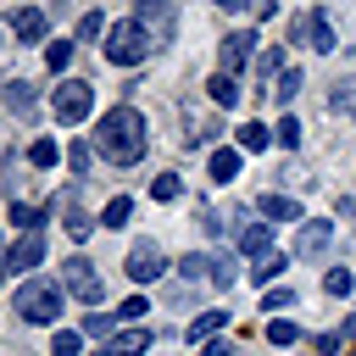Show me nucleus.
Returning <instances> with one entry per match:
<instances>
[{"instance_id": "nucleus-1", "label": "nucleus", "mask_w": 356, "mask_h": 356, "mask_svg": "<svg viewBox=\"0 0 356 356\" xmlns=\"http://www.w3.org/2000/svg\"><path fill=\"white\" fill-rule=\"evenodd\" d=\"M95 150H100L106 161H117V167H134V161L150 150V139H145V117H139L134 106H111V111L95 122Z\"/></svg>"}, {"instance_id": "nucleus-2", "label": "nucleus", "mask_w": 356, "mask_h": 356, "mask_svg": "<svg viewBox=\"0 0 356 356\" xmlns=\"http://www.w3.org/2000/svg\"><path fill=\"white\" fill-rule=\"evenodd\" d=\"M11 306H17L22 323H56V317H61V284H50V278H22L17 295H11Z\"/></svg>"}, {"instance_id": "nucleus-3", "label": "nucleus", "mask_w": 356, "mask_h": 356, "mask_svg": "<svg viewBox=\"0 0 356 356\" xmlns=\"http://www.w3.org/2000/svg\"><path fill=\"white\" fill-rule=\"evenodd\" d=\"M156 44H150V33L128 17V22H111V33H106V61H117V67H134V61H145Z\"/></svg>"}, {"instance_id": "nucleus-4", "label": "nucleus", "mask_w": 356, "mask_h": 356, "mask_svg": "<svg viewBox=\"0 0 356 356\" xmlns=\"http://www.w3.org/2000/svg\"><path fill=\"white\" fill-rule=\"evenodd\" d=\"M134 22L150 33V44H172L178 39V6L172 0H134Z\"/></svg>"}, {"instance_id": "nucleus-5", "label": "nucleus", "mask_w": 356, "mask_h": 356, "mask_svg": "<svg viewBox=\"0 0 356 356\" xmlns=\"http://www.w3.org/2000/svg\"><path fill=\"white\" fill-rule=\"evenodd\" d=\"M89 106H95V83H83V78H61V83H56V95H50L56 122H83V117H89Z\"/></svg>"}, {"instance_id": "nucleus-6", "label": "nucleus", "mask_w": 356, "mask_h": 356, "mask_svg": "<svg viewBox=\"0 0 356 356\" xmlns=\"http://www.w3.org/2000/svg\"><path fill=\"white\" fill-rule=\"evenodd\" d=\"M122 273H128L134 284H156V278L167 273V261H161V245H156V239H134V245H128V261H122Z\"/></svg>"}, {"instance_id": "nucleus-7", "label": "nucleus", "mask_w": 356, "mask_h": 356, "mask_svg": "<svg viewBox=\"0 0 356 356\" xmlns=\"http://www.w3.org/2000/svg\"><path fill=\"white\" fill-rule=\"evenodd\" d=\"M61 284H67V289H72V295H78L83 306H100V295H106V284H100V273H95V267L83 261V256H72V261L61 267Z\"/></svg>"}, {"instance_id": "nucleus-8", "label": "nucleus", "mask_w": 356, "mask_h": 356, "mask_svg": "<svg viewBox=\"0 0 356 356\" xmlns=\"http://www.w3.org/2000/svg\"><path fill=\"white\" fill-rule=\"evenodd\" d=\"M0 261H6V273H28V267H39V261H44V228L22 234L11 250H0Z\"/></svg>"}, {"instance_id": "nucleus-9", "label": "nucleus", "mask_w": 356, "mask_h": 356, "mask_svg": "<svg viewBox=\"0 0 356 356\" xmlns=\"http://www.w3.org/2000/svg\"><path fill=\"white\" fill-rule=\"evenodd\" d=\"M250 50H256V33H245V28L222 33V44H217V61H222V67H217V72H228V78H234V72L250 61Z\"/></svg>"}, {"instance_id": "nucleus-10", "label": "nucleus", "mask_w": 356, "mask_h": 356, "mask_svg": "<svg viewBox=\"0 0 356 356\" xmlns=\"http://www.w3.org/2000/svg\"><path fill=\"white\" fill-rule=\"evenodd\" d=\"M11 33H17L22 44H39V33H44V11H39V6H17V11H11Z\"/></svg>"}, {"instance_id": "nucleus-11", "label": "nucleus", "mask_w": 356, "mask_h": 356, "mask_svg": "<svg viewBox=\"0 0 356 356\" xmlns=\"http://www.w3.org/2000/svg\"><path fill=\"white\" fill-rule=\"evenodd\" d=\"M0 100H6V111H17V117H33V106H39V95H33L28 78H11V83L0 89Z\"/></svg>"}, {"instance_id": "nucleus-12", "label": "nucleus", "mask_w": 356, "mask_h": 356, "mask_svg": "<svg viewBox=\"0 0 356 356\" xmlns=\"http://www.w3.org/2000/svg\"><path fill=\"white\" fill-rule=\"evenodd\" d=\"M239 250L256 256V261L273 256V222H245V228H239Z\"/></svg>"}, {"instance_id": "nucleus-13", "label": "nucleus", "mask_w": 356, "mask_h": 356, "mask_svg": "<svg viewBox=\"0 0 356 356\" xmlns=\"http://www.w3.org/2000/svg\"><path fill=\"white\" fill-rule=\"evenodd\" d=\"M239 156H245L239 145H217V150H211V178H217V184H234V178H239Z\"/></svg>"}, {"instance_id": "nucleus-14", "label": "nucleus", "mask_w": 356, "mask_h": 356, "mask_svg": "<svg viewBox=\"0 0 356 356\" xmlns=\"http://www.w3.org/2000/svg\"><path fill=\"white\" fill-rule=\"evenodd\" d=\"M256 206L267 222H300V200H289V195H261Z\"/></svg>"}, {"instance_id": "nucleus-15", "label": "nucleus", "mask_w": 356, "mask_h": 356, "mask_svg": "<svg viewBox=\"0 0 356 356\" xmlns=\"http://www.w3.org/2000/svg\"><path fill=\"white\" fill-rule=\"evenodd\" d=\"M306 39H312V50H339V39H334V22H328L323 11H306Z\"/></svg>"}, {"instance_id": "nucleus-16", "label": "nucleus", "mask_w": 356, "mask_h": 356, "mask_svg": "<svg viewBox=\"0 0 356 356\" xmlns=\"http://www.w3.org/2000/svg\"><path fill=\"white\" fill-rule=\"evenodd\" d=\"M328 239H334V228L312 217V222H300V245H295V250H300V256H317V250H328Z\"/></svg>"}, {"instance_id": "nucleus-17", "label": "nucleus", "mask_w": 356, "mask_h": 356, "mask_svg": "<svg viewBox=\"0 0 356 356\" xmlns=\"http://www.w3.org/2000/svg\"><path fill=\"white\" fill-rule=\"evenodd\" d=\"M206 95H211V106H222V111H234V106H239V83H234L228 72H211Z\"/></svg>"}, {"instance_id": "nucleus-18", "label": "nucleus", "mask_w": 356, "mask_h": 356, "mask_svg": "<svg viewBox=\"0 0 356 356\" xmlns=\"http://www.w3.org/2000/svg\"><path fill=\"white\" fill-rule=\"evenodd\" d=\"M145 345H150V334H145V328L134 323V328H122V334H117V339L106 345V356H139Z\"/></svg>"}, {"instance_id": "nucleus-19", "label": "nucleus", "mask_w": 356, "mask_h": 356, "mask_svg": "<svg viewBox=\"0 0 356 356\" xmlns=\"http://www.w3.org/2000/svg\"><path fill=\"white\" fill-rule=\"evenodd\" d=\"M128 217H134V200L128 195H111L106 211H100V228H128Z\"/></svg>"}, {"instance_id": "nucleus-20", "label": "nucleus", "mask_w": 356, "mask_h": 356, "mask_svg": "<svg viewBox=\"0 0 356 356\" xmlns=\"http://www.w3.org/2000/svg\"><path fill=\"white\" fill-rule=\"evenodd\" d=\"M284 267H289V261H284V256H278V250H273V256H261V261H256V267H250V284H261V289H267V284H273V278H278V273H284Z\"/></svg>"}, {"instance_id": "nucleus-21", "label": "nucleus", "mask_w": 356, "mask_h": 356, "mask_svg": "<svg viewBox=\"0 0 356 356\" xmlns=\"http://www.w3.org/2000/svg\"><path fill=\"white\" fill-rule=\"evenodd\" d=\"M117 323H122L117 312H83V328H78V334H89V339H100V334H111Z\"/></svg>"}, {"instance_id": "nucleus-22", "label": "nucleus", "mask_w": 356, "mask_h": 356, "mask_svg": "<svg viewBox=\"0 0 356 356\" xmlns=\"http://www.w3.org/2000/svg\"><path fill=\"white\" fill-rule=\"evenodd\" d=\"M328 106H334L339 117H356V78H345V83H334V95H328Z\"/></svg>"}, {"instance_id": "nucleus-23", "label": "nucleus", "mask_w": 356, "mask_h": 356, "mask_svg": "<svg viewBox=\"0 0 356 356\" xmlns=\"http://www.w3.org/2000/svg\"><path fill=\"white\" fill-rule=\"evenodd\" d=\"M295 95H300V72H295V67H284V72H278V83H273V100H278V106H289Z\"/></svg>"}, {"instance_id": "nucleus-24", "label": "nucleus", "mask_w": 356, "mask_h": 356, "mask_svg": "<svg viewBox=\"0 0 356 356\" xmlns=\"http://www.w3.org/2000/svg\"><path fill=\"white\" fill-rule=\"evenodd\" d=\"M56 156H61V150H56V139H33V145H28V161H33L39 172H50V167H56Z\"/></svg>"}, {"instance_id": "nucleus-25", "label": "nucleus", "mask_w": 356, "mask_h": 356, "mask_svg": "<svg viewBox=\"0 0 356 356\" xmlns=\"http://www.w3.org/2000/svg\"><path fill=\"white\" fill-rule=\"evenodd\" d=\"M11 222H22L28 234L44 228V206H28V200H11Z\"/></svg>"}, {"instance_id": "nucleus-26", "label": "nucleus", "mask_w": 356, "mask_h": 356, "mask_svg": "<svg viewBox=\"0 0 356 356\" xmlns=\"http://www.w3.org/2000/svg\"><path fill=\"white\" fill-rule=\"evenodd\" d=\"M267 139H273L267 122H245V128H239V150H267Z\"/></svg>"}, {"instance_id": "nucleus-27", "label": "nucleus", "mask_w": 356, "mask_h": 356, "mask_svg": "<svg viewBox=\"0 0 356 356\" xmlns=\"http://www.w3.org/2000/svg\"><path fill=\"white\" fill-rule=\"evenodd\" d=\"M222 323H228V312H200V317L189 323V339H206V334H217Z\"/></svg>"}, {"instance_id": "nucleus-28", "label": "nucleus", "mask_w": 356, "mask_h": 356, "mask_svg": "<svg viewBox=\"0 0 356 356\" xmlns=\"http://www.w3.org/2000/svg\"><path fill=\"white\" fill-rule=\"evenodd\" d=\"M44 67H50V72H67V67H72V44H67V39H56V44L44 50Z\"/></svg>"}, {"instance_id": "nucleus-29", "label": "nucleus", "mask_w": 356, "mask_h": 356, "mask_svg": "<svg viewBox=\"0 0 356 356\" xmlns=\"http://www.w3.org/2000/svg\"><path fill=\"white\" fill-rule=\"evenodd\" d=\"M256 72H261V83H267L273 72H284V50H278V44H267V50L256 56Z\"/></svg>"}, {"instance_id": "nucleus-30", "label": "nucleus", "mask_w": 356, "mask_h": 356, "mask_svg": "<svg viewBox=\"0 0 356 356\" xmlns=\"http://www.w3.org/2000/svg\"><path fill=\"white\" fill-rule=\"evenodd\" d=\"M350 284H356V273H350V267H328V278H323V289H328V295H350Z\"/></svg>"}, {"instance_id": "nucleus-31", "label": "nucleus", "mask_w": 356, "mask_h": 356, "mask_svg": "<svg viewBox=\"0 0 356 356\" xmlns=\"http://www.w3.org/2000/svg\"><path fill=\"white\" fill-rule=\"evenodd\" d=\"M267 339H273V345H295V339H300V328H295L289 317H273V323H267Z\"/></svg>"}, {"instance_id": "nucleus-32", "label": "nucleus", "mask_w": 356, "mask_h": 356, "mask_svg": "<svg viewBox=\"0 0 356 356\" xmlns=\"http://www.w3.org/2000/svg\"><path fill=\"white\" fill-rule=\"evenodd\" d=\"M78 350H83V334H72V328H61L50 339V356H78Z\"/></svg>"}, {"instance_id": "nucleus-33", "label": "nucleus", "mask_w": 356, "mask_h": 356, "mask_svg": "<svg viewBox=\"0 0 356 356\" xmlns=\"http://www.w3.org/2000/svg\"><path fill=\"white\" fill-rule=\"evenodd\" d=\"M100 33H111L106 17H100V11H83V17H78V39H100Z\"/></svg>"}, {"instance_id": "nucleus-34", "label": "nucleus", "mask_w": 356, "mask_h": 356, "mask_svg": "<svg viewBox=\"0 0 356 356\" xmlns=\"http://www.w3.org/2000/svg\"><path fill=\"white\" fill-rule=\"evenodd\" d=\"M273 139H278L284 150H295V145H300V122H295V117H278V128H273Z\"/></svg>"}, {"instance_id": "nucleus-35", "label": "nucleus", "mask_w": 356, "mask_h": 356, "mask_svg": "<svg viewBox=\"0 0 356 356\" xmlns=\"http://www.w3.org/2000/svg\"><path fill=\"white\" fill-rule=\"evenodd\" d=\"M67 167H72L78 178H89V139H72V150H67Z\"/></svg>"}, {"instance_id": "nucleus-36", "label": "nucleus", "mask_w": 356, "mask_h": 356, "mask_svg": "<svg viewBox=\"0 0 356 356\" xmlns=\"http://www.w3.org/2000/svg\"><path fill=\"white\" fill-rule=\"evenodd\" d=\"M234 278H239V267H234V256H217V261H211V284H217V289H228Z\"/></svg>"}, {"instance_id": "nucleus-37", "label": "nucleus", "mask_w": 356, "mask_h": 356, "mask_svg": "<svg viewBox=\"0 0 356 356\" xmlns=\"http://www.w3.org/2000/svg\"><path fill=\"white\" fill-rule=\"evenodd\" d=\"M178 189H184V184H178V172H161V178L150 184V195H156V200H178Z\"/></svg>"}, {"instance_id": "nucleus-38", "label": "nucleus", "mask_w": 356, "mask_h": 356, "mask_svg": "<svg viewBox=\"0 0 356 356\" xmlns=\"http://www.w3.org/2000/svg\"><path fill=\"white\" fill-rule=\"evenodd\" d=\"M206 273H211L206 256H178V278H206Z\"/></svg>"}, {"instance_id": "nucleus-39", "label": "nucleus", "mask_w": 356, "mask_h": 356, "mask_svg": "<svg viewBox=\"0 0 356 356\" xmlns=\"http://www.w3.org/2000/svg\"><path fill=\"white\" fill-rule=\"evenodd\" d=\"M145 312H150V300H139V295H128V300H122V306H117V317H122V323H128V328H134V323H139V317H145Z\"/></svg>"}, {"instance_id": "nucleus-40", "label": "nucleus", "mask_w": 356, "mask_h": 356, "mask_svg": "<svg viewBox=\"0 0 356 356\" xmlns=\"http://www.w3.org/2000/svg\"><path fill=\"white\" fill-rule=\"evenodd\" d=\"M289 300H295V295H289V289H267V295H261V312H284V306H289Z\"/></svg>"}, {"instance_id": "nucleus-41", "label": "nucleus", "mask_w": 356, "mask_h": 356, "mask_svg": "<svg viewBox=\"0 0 356 356\" xmlns=\"http://www.w3.org/2000/svg\"><path fill=\"white\" fill-rule=\"evenodd\" d=\"M312 350H317V356H334V350H339V334H317Z\"/></svg>"}, {"instance_id": "nucleus-42", "label": "nucleus", "mask_w": 356, "mask_h": 356, "mask_svg": "<svg viewBox=\"0 0 356 356\" xmlns=\"http://www.w3.org/2000/svg\"><path fill=\"white\" fill-rule=\"evenodd\" d=\"M256 17L267 22V17H278V0H256Z\"/></svg>"}, {"instance_id": "nucleus-43", "label": "nucleus", "mask_w": 356, "mask_h": 356, "mask_svg": "<svg viewBox=\"0 0 356 356\" xmlns=\"http://www.w3.org/2000/svg\"><path fill=\"white\" fill-rule=\"evenodd\" d=\"M217 6H222V11H245L250 0H217Z\"/></svg>"}, {"instance_id": "nucleus-44", "label": "nucleus", "mask_w": 356, "mask_h": 356, "mask_svg": "<svg viewBox=\"0 0 356 356\" xmlns=\"http://www.w3.org/2000/svg\"><path fill=\"white\" fill-rule=\"evenodd\" d=\"M0 278H6V261H0Z\"/></svg>"}]
</instances>
